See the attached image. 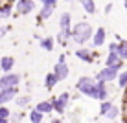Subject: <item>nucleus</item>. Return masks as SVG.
Returning <instances> with one entry per match:
<instances>
[{"instance_id":"1","label":"nucleus","mask_w":127,"mask_h":123,"mask_svg":"<svg viewBox=\"0 0 127 123\" xmlns=\"http://www.w3.org/2000/svg\"><path fill=\"white\" fill-rule=\"evenodd\" d=\"M92 37H94V29H92V26H90L89 22H85V20L77 22L72 28V41L76 42V44H79V46H83Z\"/></svg>"},{"instance_id":"2","label":"nucleus","mask_w":127,"mask_h":123,"mask_svg":"<svg viewBox=\"0 0 127 123\" xmlns=\"http://www.w3.org/2000/svg\"><path fill=\"white\" fill-rule=\"evenodd\" d=\"M76 86H77V90H79L81 94L89 96V98H96V86H98V83H96L94 77H87V75L79 77L77 83H76Z\"/></svg>"},{"instance_id":"3","label":"nucleus","mask_w":127,"mask_h":123,"mask_svg":"<svg viewBox=\"0 0 127 123\" xmlns=\"http://www.w3.org/2000/svg\"><path fill=\"white\" fill-rule=\"evenodd\" d=\"M118 75H120V68L105 66L96 74V81L98 83H112V81H118Z\"/></svg>"},{"instance_id":"4","label":"nucleus","mask_w":127,"mask_h":123,"mask_svg":"<svg viewBox=\"0 0 127 123\" xmlns=\"http://www.w3.org/2000/svg\"><path fill=\"white\" fill-rule=\"evenodd\" d=\"M20 83V75L19 74H4L0 77V94L6 92L7 88H13V86H19Z\"/></svg>"},{"instance_id":"5","label":"nucleus","mask_w":127,"mask_h":123,"mask_svg":"<svg viewBox=\"0 0 127 123\" xmlns=\"http://www.w3.org/2000/svg\"><path fill=\"white\" fill-rule=\"evenodd\" d=\"M99 112H101V116L107 118V120H116V118L120 116V108H118L116 105L109 103V101L101 103V107H99Z\"/></svg>"},{"instance_id":"6","label":"nucleus","mask_w":127,"mask_h":123,"mask_svg":"<svg viewBox=\"0 0 127 123\" xmlns=\"http://www.w3.org/2000/svg\"><path fill=\"white\" fill-rule=\"evenodd\" d=\"M70 101V94L68 92H63V94L59 96V98H54L52 99V105H54V110L57 114H63L64 110H66V105Z\"/></svg>"},{"instance_id":"7","label":"nucleus","mask_w":127,"mask_h":123,"mask_svg":"<svg viewBox=\"0 0 127 123\" xmlns=\"http://www.w3.org/2000/svg\"><path fill=\"white\" fill-rule=\"evenodd\" d=\"M54 72L57 74V77L61 79V81H64V79L68 77L70 70H68V66H66V63H64V55H63V53L59 55V63H55V66H54Z\"/></svg>"},{"instance_id":"8","label":"nucleus","mask_w":127,"mask_h":123,"mask_svg":"<svg viewBox=\"0 0 127 123\" xmlns=\"http://www.w3.org/2000/svg\"><path fill=\"white\" fill-rule=\"evenodd\" d=\"M15 7L20 15H28V13H32L35 9V2L33 0H17Z\"/></svg>"},{"instance_id":"9","label":"nucleus","mask_w":127,"mask_h":123,"mask_svg":"<svg viewBox=\"0 0 127 123\" xmlns=\"http://www.w3.org/2000/svg\"><path fill=\"white\" fill-rule=\"evenodd\" d=\"M105 66H109V68H122L124 66V59H122L118 53H109L107 61H105Z\"/></svg>"},{"instance_id":"10","label":"nucleus","mask_w":127,"mask_h":123,"mask_svg":"<svg viewBox=\"0 0 127 123\" xmlns=\"http://www.w3.org/2000/svg\"><path fill=\"white\" fill-rule=\"evenodd\" d=\"M17 94H19V88H17V86L7 88L6 92H2V94H0V107L6 105V103H9L11 99H17Z\"/></svg>"},{"instance_id":"11","label":"nucleus","mask_w":127,"mask_h":123,"mask_svg":"<svg viewBox=\"0 0 127 123\" xmlns=\"http://www.w3.org/2000/svg\"><path fill=\"white\" fill-rule=\"evenodd\" d=\"M98 83V81H96ZM109 98V88H107V83H98V86H96V98L94 99H99L101 103H105Z\"/></svg>"},{"instance_id":"12","label":"nucleus","mask_w":127,"mask_h":123,"mask_svg":"<svg viewBox=\"0 0 127 123\" xmlns=\"http://www.w3.org/2000/svg\"><path fill=\"white\" fill-rule=\"evenodd\" d=\"M105 39H107V33H105V29H103V28H98V29H96V33H94V37H92V44H94V48L103 46V44H105Z\"/></svg>"},{"instance_id":"13","label":"nucleus","mask_w":127,"mask_h":123,"mask_svg":"<svg viewBox=\"0 0 127 123\" xmlns=\"http://www.w3.org/2000/svg\"><path fill=\"white\" fill-rule=\"evenodd\" d=\"M76 57H79L83 63H92L94 61V53L89 48H79V50H76Z\"/></svg>"},{"instance_id":"14","label":"nucleus","mask_w":127,"mask_h":123,"mask_svg":"<svg viewBox=\"0 0 127 123\" xmlns=\"http://www.w3.org/2000/svg\"><path fill=\"white\" fill-rule=\"evenodd\" d=\"M15 66V59L13 57H2V61H0V68H2L4 74H11V68Z\"/></svg>"},{"instance_id":"15","label":"nucleus","mask_w":127,"mask_h":123,"mask_svg":"<svg viewBox=\"0 0 127 123\" xmlns=\"http://www.w3.org/2000/svg\"><path fill=\"white\" fill-rule=\"evenodd\" d=\"M59 81H61V79L57 77V74H55V72H50V74H48V75L44 77V86H46L48 90H52Z\"/></svg>"},{"instance_id":"16","label":"nucleus","mask_w":127,"mask_h":123,"mask_svg":"<svg viewBox=\"0 0 127 123\" xmlns=\"http://www.w3.org/2000/svg\"><path fill=\"white\" fill-rule=\"evenodd\" d=\"M70 24H72V17H70V13H63L61 19H59V28L61 29H72Z\"/></svg>"},{"instance_id":"17","label":"nucleus","mask_w":127,"mask_h":123,"mask_svg":"<svg viewBox=\"0 0 127 123\" xmlns=\"http://www.w3.org/2000/svg\"><path fill=\"white\" fill-rule=\"evenodd\" d=\"M39 42H41V48H42V50L52 51V50H54V44H55V39H54V37H42Z\"/></svg>"},{"instance_id":"18","label":"nucleus","mask_w":127,"mask_h":123,"mask_svg":"<svg viewBox=\"0 0 127 123\" xmlns=\"http://www.w3.org/2000/svg\"><path fill=\"white\" fill-rule=\"evenodd\" d=\"M35 108H37L41 114H48V112L54 110V105H52V101H41V103H37Z\"/></svg>"},{"instance_id":"19","label":"nucleus","mask_w":127,"mask_h":123,"mask_svg":"<svg viewBox=\"0 0 127 123\" xmlns=\"http://www.w3.org/2000/svg\"><path fill=\"white\" fill-rule=\"evenodd\" d=\"M54 9H55V6H42V7H41V11H39V19H41V20L50 19L52 13H54Z\"/></svg>"},{"instance_id":"20","label":"nucleus","mask_w":127,"mask_h":123,"mask_svg":"<svg viewBox=\"0 0 127 123\" xmlns=\"http://www.w3.org/2000/svg\"><path fill=\"white\" fill-rule=\"evenodd\" d=\"M70 39H72V29H61V31L57 33V41L61 42V44H66Z\"/></svg>"},{"instance_id":"21","label":"nucleus","mask_w":127,"mask_h":123,"mask_svg":"<svg viewBox=\"0 0 127 123\" xmlns=\"http://www.w3.org/2000/svg\"><path fill=\"white\" fill-rule=\"evenodd\" d=\"M81 6H83V9L89 13V15H94V13H96V4H94V0H81Z\"/></svg>"},{"instance_id":"22","label":"nucleus","mask_w":127,"mask_h":123,"mask_svg":"<svg viewBox=\"0 0 127 123\" xmlns=\"http://www.w3.org/2000/svg\"><path fill=\"white\" fill-rule=\"evenodd\" d=\"M42 116H44V114H41L37 108H33V110L30 112V121L32 123H42Z\"/></svg>"},{"instance_id":"23","label":"nucleus","mask_w":127,"mask_h":123,"mask_svg":"<svg viewBox=\"0 0 127 123\" xmlns=\"http://www.w3.org/2000/svg\"><path fill=\"white\" fill-rule=\"evenodd\" d=\"M30 101H32L30 96H22V98H17L15 103H17V107H19V108H24V107H28V105H30Z\"/></svg>"},{"instance_id":"24","label":"nucleus","mask_w":127,"mask_h":123,"mask_svg":"<svg viewBox=\"0 0 127 123\" xmlns=\"http://www.w3.org/2000/svg\"><path fill=\"white\" fill-rule=\"evenodd\" d=\"M11 9H13L11 4H4V6H0V17H2V19H7V17L11 15Z\"/></svg>"},{"instance_id":"25","label":"nucleus","mask_w":127,"mask_h":123,"mask_svg":"<svg viewBox=\"0 0 127 123\" xmlns=\"http://www.w3.org/2000/svg\"><path fill=\"white\" fill-rule=\"evenodd\" d=\"M118 86L120 88H127V70L118 75Z\"/></svg>"},{"instance_id":"26","label":"nucleus","mask_w":127,"mask_h":123,"mask_svg":"<svg viewBox=\"0 0 127 123\" xmlns=\"http://www.w3.org/2000/svg\"><path fill=\"white\" fill-rule=\"evenodd\" d=\"M118 55L122 59H127V41H120V50H118Z\"/></svg>"},{"instance_id":"27","label":"nucleus","mask_w":127,"mask_h":123,"mask_svg":"<svg viewBox=\"0 0 127 123\" xmlns=\"http://www.w3.org/2000/svg\"><path fill=\"white\" fill-rule=\"evenodd\" d=\"M9 116H11L9 108H7V107H0V118H4V120H9Z\"/></svg>"},{"instance_id":"28","label":"nucleus","mask_w":127,"mask_h":123,"mask_svg":"<svg viewBox=\"0 0 127 123\" xmlns=\"http://www.w3.org/2000/svg\"><path fill=\"white\" fill-rule=\"evenodd\" d=\"M120 50V42H111L109 44V53H118Z\"/></svg>"},{"instance_id":"29","label":"nucleus","mask_w":127,"mask_h":123,"mask_svg":"<svg viewBox=\"0 0 127 123\" xmlns=\"http://www.w3.org/2000/svg\"><path fill=\"white\" fill-rule=\"evenodd\" d=\"M42 6H55L57 4V0H41Z\"/></svg>"},{"instance_id":"30","label":"nucleus","mask_w":127,"mask_h":123,"mask_svg":"<svg viewBox=\"0 0 127 123\" xmlns=\"http://www.w3.org/2000/svg\"><path fill=\"white\" fill-rule=\"evenodd\" d=\"M7 31H9V26H0V37H4Z\"/></svg>"},{"instance_id":"31","label":"nucleus","mask_w":127,"mask_h":123,"mask_svg":"<svg viewBox=\"0 0 127 123\" xmlns=\"http://www.w3.org/2000/svg\"><path fill=\"white\" fill-rule=\"evenodd\" d=\"M111 9H112V4H107L105 6V13H111Z\"/></svg>"},{"instance_id":"32","label":"nucleus","mask_w":127,"mask_h":123,"mask_svg":"<svg viewBox=\"0 0 127 123\" xmlns=\"http://www.w3.org/2000/svg\"><path fill=\"white\" fill-rule=\"evenodd\" d=\"M0 123H9L7 120H4V118H0Z\"/></svg>"},{"instance_id":"33","label":"nucleus","mask_w":127,"mask_h":123,"mask_svg":"<svg viewBox=\"0 0 127 123\" xmlns=\"http://www.w3.org/2000/svg\"><path fill=\"white\" fill-rule=\"evenodd\" d=\"M52 123H63L61 120H52Z\"/></svg>"},{"instance_id":"34","label":"nucleus","mask_w":127,"mask_h":123,"mask_svg":"<svg viewBox=\"0 0 127 123\" xmlns=\"http://www.w3.org/2000/svg\"><path fill=\"white\" fill-rule=\"evenodd\" d=\"M124 7H125V9H127V0H124Z\"/></svg>"},{"instance_id":"35","label":"nucleus","mask_w":127,"mask_h":123,"mask_svg":"<svg viewBox=\"0 0 127 123\" xmlns=\"http://www.w3.org/2000/svg\"><path fill=\"white\" fill-rule=\"evenodd\" d=\"M0 24H2V17H0Z\"/></svg>"},{"instance_id":"36","label":"nucleus","mask_w":127,"mask_h":123,"mask_svg":"<svg viewBox=\"0 0 127 123\" xmlns=\"http://www.w3.org/2000/svg\"><path fill=\"white\" fill-rule=\"evenodd\" d=\"M64 2H72V0H64Z\"/></svg>"},{"instance_id":"37","label":"nucleus","mask_w":127,"mask_h":123,"mask_svg":"<svg viewBox=\"0 0 127 123\" xmlns=\"http://www.w3.org/2000/svg\"><path fill=\"white\" fill-rule=\"evenodd\" d=\"M94 123H99V121H94Z\"/></svg>"}]
</instances>
